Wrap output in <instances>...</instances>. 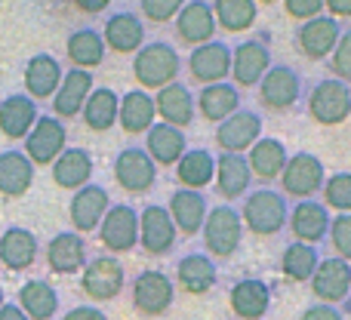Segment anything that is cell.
<instances>
[{
    "label": "cell",
    "mask_w": 351,
    "mask_h": 320,
    "mask_svg": "<svg viewBox=\"0 0 351 320\" xmlns=\"http://www.w3.org/2000/svg\"><path fill=\"white\" fill-rule=\"evenodd\" d=\"M182 56L167 40H145V47L133 56V80L139 90H164L179 80Z\"/></svg>",
    "instance_id": "cell-1"
},
{
    "label": "cell",
    "mask_w": 351,
    "mask_h": 320,
    "mask_svg": "<svg viewBox=\"0 0 351 320\" xmlns=\"http://www.w3.org/2000/svg\"><path fill=\"white\" fill-rule=\"evenodd\" d=\"M287 219H290V200L274 188H256L243 197L241 222L243 231H250V234L274 237L287 228Z\"/></svg>",
    "instance_id": "cell-2"
},
{
    "label": "cell",
    "mask_w": 351,
    "mask_h": 320,
    "mask_svg": "<svg viewBox=\"0 0 351 320\" xmlns=\"http://www.w3.org/2000/svg\"><path fill=\"white\" fill-rule=\"evenodd\" d=\"M200 237H204V249L213 262L231 259V256L241 249V241H243L241 210H234L231 204L210 206L206 222H204V228H200Z\"/></svg>",
    "instance_id": "cell-3"
},
{
    "label": "cell",
    "mask_w": 351,
    "mask_h": 320,
    "mask_svg": "<svg viewBox=\"0 0 351 320\" xmlns=\"http://www.w3.org/2000/svg\"><path fill=\"white\" fill-rule=\"evenodd\" d=\"M308 117L321 127H339L351 117V86L336 77H321L305 99Z\"/></svg>",
    "instance_id": "cell-4"
},
{
    "label": "cell",
    "mask_w": 351,
    "mask_h": 320,
    "mask_svg": "<svg viewBox=\"0 0 351 320\" xmlns=\"http://www.w3.org/2000/svg\"><path fill=\"white\" fill-rule=\"evenodd\" d=\"M256 93H259V105L265 111L287 114V111H293L302 102V77H299V71L293 65L274 62L268 68V74L262 77V84L256 86Z\"/></svg>",
    "instance_id": "cell-5"
},
{
    "label": "cell",
    "mask_w": 351,
    "mask_h": 320,
    "mask_svg": "<svg viewBox=\"0 0 351 320\" xmlns=\"http://www.w3.org/2000/svg\"><path fill=\"white\" fill-rule=\"evenodd\" d=\"M327 182V169H324L321 158L308 151L290 154L284 173H280V194L293 200H311Z\"/></svg>",
    "instance_id": "cell-6"
},
{
    "label": "cell",
    "mask_w": 351,
    "mask_h": 320,
    "mask_svg": "<svg viewBox=\"0 0 351 320\" xmlns=\"http://www.w3.org/2000/svg\"><path fill=\"white\" fill-rule=\"evenodd\" d=\"M271 49H268V40L262 37H247V40L234 43L231 49V84L237 90H250V86H259L262 77L271 68Z\"/></svg>",
    "instance_id": "cell-7"
},
{
    "label": "cell",
    "mask_w": 351,
    "mask_h": 320,
    "mask_svg": "<svg viewBox=\"0 0 351 320\" xmlns=\"http://www.w3.org/2000/svg\"><path fill=\"white\" fill-rule=\"evenodd\" d=\"M123 286H127V271H123L121 259H114L108 253L90 259L86 268L80 271V290L93 302H111L123 293Z\"/></svg>",
    "instance_id": "cell-8"
},
{
    "label": "cell",
    "mask_w": 351,
    "mask_h": 320,
    "mask_svg": "<svg viewBox=\"0 0 351 320\" xmlns=\"http://www.w3.org/2000/svg\"><path fill=\"white\" fill-rule=\"evenodd\" d=\"M65 148H68L65 121H59V117H53V114H40L37 123L31 127V133L25 136L22 151L34 167H53Z\"/></svg>",
    "instance_id": "cell-9"
},
{
    "label": "cell",
    "mask_w": 351,
    "mask_h": 320,
    "mask_svg": "<svg viewBox=\"0 0 351 320\" xmlns=\"http://www.w3.org/2000/svg\"><path fill=\"white\" fill-rule=\"evenodd\" d=\"M99 241L108 249V256H123L139 247V210L130 204H111L99 225Z\"/></svg>",
    "instance_id": "cell-10"
},
{
    "label": "cell",
    "mask_w": 351,
    "mask_h": 320,
    "mask_svg": "<svg viewBox=\"0 0 351 320\" xmlns=\"http://www.w3.org/2000/svg\"><path fill=\"white\" fill-rule=\"evenodd\" d=\"M176 302V284L170 280V274L164 271H148L136 274L133 280V308L142 317H164Z\"/></svg>",
    "instance_id": "cell-11"
},
{
    "label": "cell",
    "mask_w": 351,
    "mask_h": 320,
    "mask_svg": "<svg viewBox=\"0 0 351 320\" xmlns=\"http://www.w3.org/2000/svg\"><path fill=\"white\" fill-rule=\"evenodd\" d=\"M114 182L127 194H148L158 182V163L148 158L145 148L127 145L114 158Z\"/></svg>",
    "instance_id": "cell-12"
},
{
    "label": "cell",
    "mask_w": 351,
    "mask_h": 320,
    "mask_svg": "<svg viewBox=\"0 0 351 320\" xmlns=\"http://www.w3.org/2000/svg\"><path fill=\"white\" fill-rule=\"evenodd\" d=\"M342 37V28L339 22H336L333 16H317L311 19V22H302L296 28V34H293V43H296L299 56H305L308 62H324L333 56L336 43H339Z\"/></svg>",
    "instance_id": "cell-13"
},
{
    "label": "cell",
    "mask_w": 351,
    "mask_h": 320,
    "mask_svg": "<svg viewBox=\"0 0 351 320\" xmlns=\"http://www.w3.org/2000/svg\"><path fill=\"white\" fill-rule=\"evenodd\" d=\"M188 74L194 84L210 86V84H222L231 77V47L225 40H210L204 47H194L185 59Z\"/></svg>",
    "instance_id": "cell-14"
},
{
    "label": "cell",
    "mask_w": 351,
    "mask_h": 320,
    "mask_svg": "<svg viewBox=\"0 0 351 320\" xmlns=\"http://www.w3.org/2000/svg\"><path fill=\"white\" fill-rule=\"evenodd\" d=\"M179 241L170 212L160 204H148L145 210H139V247L148 256H170Z\"/></svg>",
    "instance_id": "cell-15"
},
{
    "label": "cell",
    "mask_w": 351,
    "mask_h": 320,
    "mask_svg": "<svg viewBox=\"0 0 351 320\" xmlns=\"http://www.w3.org/2000/svg\"><path fill=\"white\" fill-rule=\"evenodd\" d=\"M262 139V114L253 108H237L228 121L216 127V145L228 154H247Z\"/></svg>",
    "instance_id": "cell-16"
},
{
    "label": "cell",
    "mask_w": 351,
    "mask_h": 320,
    "mask_svg": "<svg viewBox=\"0 0 351 320\" xmlns=\"http://www.w3.org/2000/svg\"><path fill=\"white\" fill-rule=\"evenodd\" d=\"M111 210V197H108V188L102 185H84L71 194V204H68V219H71V228L77 234H93L99 231L102 225L105 212Z\"/></svg>",
    "instance_id": "cell-17"
},
{
    "label": "cell",
    "mask_w": 351,
    "mask_h": 320,
    "mask_svg": "<svg viewBox=\"0 0 351 320\" xmlns=\"http://www.w3.org/2000/svg\"><path fill=\"white\" fill-rule=\"evenodd\" d=\"M308 286H311V296L324 305L348 302V296H351V265L346 259H339V256L321 259L317 271L311 274Z\"/></svg>",
    "instance_id": "cell-18"
},
{
    "label": "cell",
    "mask_w": 351,
    "mask_h": 320,
    "mask_svg": "<svg viewBox=\"0 0 351 320\" xmlns=\"http://www.w3.org/2000/svg\"><path fill=\"white\" fill-rule=\"evenodd\" d=\"M330 210L321 204V200H296L290 206V219H287V228H290L293 241L299 243H311L317 247L321 241H327L330 234Z\"/></svg>",
    "instance_id": "cell-19"
},
{
    "label": "cell",
    "mask_w": 351,
    "mask_h": 320,
    "mask_svg": "<svg viewBox=\"0 0 351 320\" xmlns=\"http://www.w3.org/2000/svg\"><path fill=\"white\" fill-rule=\"evenodd\" d=\"M102 40L111 53L117 56H136L145 47V22H142L139 12H111L102 25Z\"/></svg>",
    "instance_id": "cell-20"
},
{
    "label": "cell",
    "mask_w": 351,
    "mask_h": 320,
    "mask_svg": "<svg viewBox=\"0 0 351 320\" xmlns=\"http://www.w3.org/2000/svg\"><path fill=\"white\" fill-rule=\"evenodd\" d=\"M173 22H176V37L191 49L216 40V16H213L210 0H188Z\"/></svg>",
    "instance_id": "cell-21"
},
{
    "label": "cell",
    "mask_w": 351,
    "mask_h": 320,
    "mask_svg": "<svg viewBox=\"0 0 351 320\" xmlns=\"http://www.w3.org/2000/svg\"><path fill=\"white\" fill-rule=\"evenodd\" d=\"M96 90L93 84V71H80V68H68L65 77H62L59 90L53 96V117L59 121H71V117H80L90 93Z\"/></svg>",
    "instance_id": "cell-22"
},
{
    "label": "cell",
    "mask_w": 351,
    "mask_h": 320,
    "mask_svg": "<svg viewBox=\"0 0 351 320\" xmlns=\"http://www.w3.org/2000/svg\"><path fill=\"white\" fill-rule=\"evenodd\" d=\"M176 286L185 296H206L219 284V268L206 253H188L176 262Z\"/></svg>",
    "instance_id": "cell-23"
},
{
    "label": "cell",
    "mask_w": 351,
    "mask_h": 320,
    "mask_svg": "<svg viewBox=\"0 0 351 320\" xmlns=\"http://www.w3.org/2000/svg\"><path fill=\"white\" fill-rule=\"evenodd\" d=\"M228 305L237 320H262L271 308V286L259 278H241L228 290Z\"/></svg>",
    "instance_id": "cell-24"
},
{
    "label": "cell",
    "mask_w": 351,
    "mask_h": 320,
    "mask_svg": "<svg viewBox=\"0 0 351 320\" xmlns=\"http://www.w3.org/2000/svg\"><path fill=\"white\" fill-rule=\"evenodd\" d=\"M167 212H170L176 231L182 237H194L200 234L206 222V212H210V204H206L204 191H188V188H176L170 194V204H167Z\"/></svg>",
    "instance_id": "cell-25"
},
{
    "label": "cell",
    "mask_w": 351,
    "mask_h": 320,
    "mask_svg": "<svg viewBox=\"0 0 351 320\" xmlns=\"http://www.w3.org/2000/svg\"><path fill=\"white\" fill-rule=\"evenodd\" d=\"M86 243L77 231H59L47 243V265L53 274H77L86 268Z\"/></svg>",
    "instance_id": "cell-26"
},
{
    "label": "cell",
    "mask_w": 351,
    "mask_h": 320,
    "mask_svg": "<svg viewBox=\"0 0 351 320\" xmlns=\"http://www.w3.org/2000/svg\"><path fill=\"white\" fill-rule=\"evenodd\" d=\"M216 185L219 197L222 200H241L250 194V185H253V173H250L247 154H228L222 151L216 158Z\"/></svg>",
    "instance_id": "cell-27"
},
{
    "label": "cell",
    "mask_w": 351,
    "mask_h": 320,
    "mask_svg": "<svg viewBox=\"0 0 351 320\" xmlns=\"http://www.w3.org/2000/svg\"><path fill=\"white\" fill-rule=\"evenodd\" d=\"M117 123L127 136H145L148 130L158 123V108H154V96L139 86L127 90L121 96V111H117Z\"/></svg>",
    "instance_id": "cell-28"
},
{
    "label": "cell",
    "mask_w": 351,
    "mask_h": 320,
    "mask_svg": "<svg viewBox=\"0 0 351 320\" xmlns=\"http://www.w3.org/2000/svg\"><path fill=\"white\" fill-rule=\"evenodd\" d=\"M154 108H158L160 123H170L176 130H188L194 123V114H197V105H194V93L188 90L185 84H170L164 90H158L154 96Z\"/></svg>",
    "instance_id": "cell-29"
},
{
    "label": "cell",
    "mask_w": 351,
    "mask_h": 320,
    "mask_svg": "<svg viewBox=\"0 0 351 320\" xmlns=\"http://www.w3.org/2000/svg\"><path fill=\"white\" fill-rule=\"evenodd\" d=\"M62 77H65V71H62L59 59L49 53H37L28 59V65H25V74H22V84H25V96H31L37 102V99H53L56 90H59Z\"/></svg>",
    "instance_id": "cell-30"
},
{
    "label": "cell",
    "mask_w": 351,
    "mask_h": 320,
    "mask_svg": "<svg viewBox=\"0 0 351 320\" xmlns=\"http://www.w3.org/2000/svg\"><path fill=\"white\" fill-rule=\"evenodd\" d=\"M194 105H197V114L204 117L206 123H222L241 108V90H237L231 80H222V84H210L200 86V93L194 96Z\"/></svg>",
    "instance_id": "cell-31"
},
{
    "label": "cell",
    "mask_w": 351,
    "mask_h": 320,
    "mask_svg": "<svg viewBox=\"0 0 351 320\" xmlns=\"http://www.w3.org/2000/svg\"><path fill=\"white\" fill-rule=\"evenodd\" d=\"M37 102L25 93H12L0 102V136L3 139H22L31 133V127L37 123Z\"/></svg>",
    "instance_id": "cell-32"
},
{
    "label": "cell",
    "mask_w": 351,
    "mask_h": 320,
    "mask_svg": "<svg viewBox=\"0 0 351 320\" xmlns=\"http://www.w3.org/2000/svg\"><path fill=\"white\" fill-rule=\"evenodd\" d=\"M105 40H102V31L99 28H74L65 40V53H68V62L71 68H80V71H93L105 62Z\"/></svg>",
    "instance_id": "cell-33"
},
{
    "label": "cell",
    "mask_w": 351,
    "mask_h": 320,
    "mask_svg": "<svg viewBox=\"0 0 351 320\" xmlns=\"http://www.w3.org/2000/svg\"><path fill=\"white\" fill-rule=\"evenodd\" d=\"M287 160H290V154H287V145L280 139H274V136H262V139L247 151L250 173H253V179H259V182L280 179Z\"/></svg>",
    "instance_id": "cell-34"
},
{
    "label": "cell",
    "mask_w": 351,
    "mask_h": 320,
    "mask_svg": "<svg viewBox=\"0 0 351 320\" xmlns=\"http://www.w3.org/2000/svg\"><path fill=\"white\" fill-rule=\"evenodd\" d=\"M31 185H34V163L25 158V151L19 148L0 151V194L16 200L28 194Z\"/></svg>",
    "instance_id": "cell-35"
},
{
    "label": "cell",
    "mask_w": 351,
    "mask_h": 320,
    "mask_svg": "<svg viewBox=\"0 0 351 320\" xmlns=\"http://www.w3.org/2000/svg\"><path fill=\"white\" fill-rule=\"evenodd\" d=\"M37 253H40V243H37V237L31 234L28 228L12 225V228H6L3 234H0V262H3V268H10V271H25V268H31Z\"/></svg>",
    "instance_id": "cell-36"
},
{
    "label": "cell",
    "mask_w": 351,
    "mask_h": 320,
    "mask_svg": "<svg viewBox=\"0 0 351 320\" xmlns=\"http://www.w3.org/2000/svg\"><path fill=\"white\" fill-rule=\"evenodd\" d=\"M145 151L158 167H176V163L182 160V154L188 151V139L182 130L158 121L145 133Z\"/></svg>",
    "instance_id": "cell-37"
},
{
    "label": "cell",
    "mask_w": 351,
    "mask_h": 320,
    "mask_svg": "<svg viewBox=\"0 0 351 320\" xmlns=\"http://www.w3.org/2000/svg\"><path fill=\"white\" fill-rule=\"evenodd\" d=\"M93 179V154L80 145H71L59 154L53 163V182L65 191H77V188L90 185Z\"/></svg>",
    "instance_id": "cell-38"
},
{
    "label": "cell",
    "mask_w": 351,
    "mask_h": 320,
    "mask_svg": "<svg viewBox=\"0 0 351 320\" xmlns=\"http://www.w3.org/2000/svg\"><path fill=\"white\" fill-rule=\"evenodd\" d=\"M176 179H179V188L204 191L216 179V154L206 148H188L182 160L176 163Z\"/></svg>",
    "instance_id": "cell-39"
},
{
    "label": "cell",
    "mask_w": 351,
    "mask_h": 320,
    "mask_svg": "<svg viewBox=\"0 0 351 320\" xmlns=\"http://www.w3.org/2000/svg\"><path fill=\"white\" fill-rule=\"evenodd\" d=\"M117 111H121V96H117L111 86H96V90L90 93V99H86L80 117H84L86 130H93V133H108L117 123Z\"/></svg>",
    "instance_id": "cell-40"
},
{
    "label": "cell",
    "mask_w": 351,
    "mask_h": 320,
    "mask_svg": "<svg viewBox=\"0 0 351 320\" xmlns=\"http://www.w3.org/2000/svg\"><path fill=\"white\" fill-rule=\"evenodd\" d=\"M213 16L216 28L225 34H247L259 19V3L256 0H213Z\"/></svg>",
    "instance_id": "cell-41"
},
{
    "label": "cell",
    "mask_w": 351,
    "mask_h": 320,
    "mask_svg": "<svg viewBox=\"0 0 351 320\" xmlns=\"http://www.w3.org/2000/svg\"><path fill=\"white\" fill-rule=\"evenodd\" d=\"M19 308L28 315V320H53L59 311V293L47 280H28L19 290Z\"/></svg>",
    "instance_id": "cell-42"
},
{
    "label": "cell",
    "mask_w": 351,
    "mask_h": 320,
    "mask_svg": "<svg viewBox=\"0 0 351 320\" xmlns=\"http://www.w3.org/2000/svg\"><path fill=\"white\" fill-rule=\"evenodd\" d=\"M317 265H321V253H317V247H311V243H287L284 253H280V274H284L287 280H293V284H308L311 274L317 271Z\"/></svg>",
    "instance_id": "cell-43"
},
{
    "label": "cell",
    "mask_w": 351,
    "mask_h": 320,
    "mask_svg": "<svg viewBox=\"0 0 351 320\" xmlns=\"http://www.w3.org/2000/svg\"><path fill=\"white\" fill-rule=\"evenodd\" d=\"M321 194H324L321 204L327 206V210H336V216H342V212H351V173H333V175H327Z\"/></svg>",
    "instance_id": "cell-44"
},
{
    "label": "cell",
    "mask_w": 351,
    "mask_h": 320,
    "mask_svg": "<svg viewBox=\"0 0 351 320\" xmlns=\"http://www.w3.org/2000/svg\"><path fill=\"white\" fill-rule=\"evenodd\" d=\"M327 65H330V77L351 86V28L342 31V37H339V43H336Z\"/></svg>",
    "instance_id": "cell-45"
},
{
    "label": "cell",
    "mask_w": 351,
    "mask_h": 320,
    "mask_svg": "<svg viewBox=\"0 0 351 320\" xmlns=\"http://www.w3.org/2000/svg\"><path fill=\"white\" fill-rule=\"evenodd\" d=\"M330 243H333V253L339 259H346L351 265V212H342V216H333L330 222Z\"/></svg>",
    "instance_id": "cell-46"
},
{
    "label": "cell",
    "mask_w": 351,
    "mask_h": 320,
    "mask_svg": "<svg viewBox=\"0 0 351 320\" xmlns=\"http://www.w3.org/2000/svg\"><path fill=\"white\" fill-rule=\"evenodd\" d=\"M188 0H139V12L154 25H167L179 16V10Z\"/></svg>",
    "instance_id": "cell-47"
},
{
    "label": "cell",
    "mask_w": 351,
    "mask_h": 320,
    "mask_svg": "<svg viewBox=\"0 0 351 320\" xmlns=\"http://www.w3.org/2000/svg\"><path fill=\"white\" fill-rule=\"evenodd\" d=\"M284 12L290 19H296L299 25L311 22V19L324 16V0H284Z\"/></svg>",
    "instance_id": "cell-48"
},
{
    "label": "cell",
    "mask_w": 351,
    "mask_h": 320,
    "mask_svg": "<svg viewBox=\"0 0 351 320\" xmlns=\"http://www.w3.org/2000/svg\"><path fill=\"white\" fill-rule=\"evenodd\" d=\"M299 320H346V315H342L336 305L315 302V305H308V308L302 311V317H299Z\"/></svg>",
    "instance_id": "cell-49"
},
{
    "label": "cell",
    "mask_w": 351,
    "mask_h": 320,
    "mask_svg": "<svg viewBox=\"0 0 351 320\" xmlns=\"http://www.w3.org/2000/svg\"><path fill=\"white\" fill-rule=\"evenodd\" d=\"M62 320H108V317H105V311L96 308V305H77V308L65 311Z\"/></svg>",
    "instance_id": "cell-50"
},
{
    "label": "cell",
    "mask_w": 351,
    "mask_h": 320,
    "mask_svg": "<svg viewBox=\"0 0 351 320\" xmlns=\"http://www.w3.org/2000/svg\"><path fill=\"white\" fill-rule=\"evenodd\" d=\"M324 12L333 16L336 22L339 19H351V0H324Z\"/></svg>",
    "instance_id": "cell-51"
},
{
    "label": "cell",
    "mask_w": 351,
    "mask_h": 320,
    "mask_svg": "<svg viewBox=\"0 0 351 320\" xmlns=\"http://www.w3.org/2000/svg\"><path fill=\"white\" fill-rule=\"evenodd\" d=\"M74 10L77 12H86V16H99V12H105L111 6V0H71Z\"/></svg>",
    "instance_id": "cell-52"
},
{
    "label": "cell",
    "mask_w": 351,
    "mask_h": 320,
    "mask_svg": "<svg viewBox=\"0 0 351 320\" xmlns=\"http://www.w3.org/2000/svg\"><path fill=\"white\" fill-rule=\"evenodd\" d=\"M0 320H28V315H25L19 305H12V302H6L3 308H0Z\"/></svg>",
    "instance_id": "cell-53"
},
{
    "label": "cell",
    "mask_w": 351,
    "mask_h": 320,
    "mask_svg": "<svg viewBox=\"0 0 351 320\" xmlns=\"http://www.w3.org/2000/svg\"><path fill=\"white\" fill-rule=\"evenodd\" d=\"M259 6H271V3H278V0H256Z\"/></svg>",
    "instance_id": "cell-54"
},
{
    "label": "cell",
    "mask_w": 351,
    "mask_h": 320,
    "mask_svg": "<svg viewBox=\"0 0 351 320\" xmlns=\"http://www.w3.org/2000/svg\"><path fill=\"white\" fill-rule=\"evenodd\" d=\"M6 305V299H3V286H0V308H3Z\"/></svg>",
    "instance_id": "cell-55"
}]
</instances>
